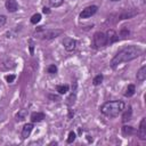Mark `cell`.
I'll list each match as a JSON object with an SVG mask.
<instances>
[{
	"label": "cell",
	"instance_id": "obj_14",
	"mask_svg": "<svg viewBox=\"0 0 146 146\" xmlns=\"http://www.w3.org/2000/svg\"><path fill=\"white\" fill-rule=\"evenodd\" d=\"M44 119V114L41 112H34L31 114V120L32 122H40Z\"/></svg>",
	"mask_w": 146,
	"mask_h": 146
},
{
	"label": "cell",
	"instance_id": "obj_12",
	"mask_svg": "<svg viewBox=\"0 0 146 146\" xmlns=\"http://www.w3.org/2000/svg\"><path fill=\"white\" fill-rule=\"evenodd\" d=\"M27 114H29V111H27V110H25V108L19 110V111L16 113L15 119H16V121H24V120L26 119Z\"/></svg>",
	"mask_w": 146,
	"mask_h": 146
},
{
	"label": "cell",
	"instance_id": "obj_1",
	"mask_svg": "<svg viewBox=\"0 0 146 146\" xmlns=\"http://www.w3.org/2000/svg\"><path fill=\"white\" fill-rule=\"evenodd\" d=\"M141 52H143V49L138 46L131 44V46L124 47L121 50H119L116 52V55L112 58L111 66L115 68L116 66H119L122 63H125V62H129V60H132V59L137 58L138 56L141 55Z\"/></svg>",
	"mask_w": 146,
	"mask_h": 146
},
{
	"label": "cell",
	"instance_id": "obj_4",
	"mask_svg": "<svg viewBox=\"0 0 146 146\" xmlns=\"http://www.w3.org/2000/svg\"><path fill=\"white\" fill-rule=\"evenodd\" d=\"M107 44V35L103 32H96L92 36V47L95 49L104 48Z\"/></svg>",
	"mask_w": 146,
	"mask_h": 146
},
{
	"label": "cell",
	"instance_id": "obj_16",
	"mask_svg": "<svg viewBox=\"0 0 146 146\" xmlns=\"http://www.w3.org/2000/svg\"><path fill=\"white\" fill-rule=\"evenodd\" d=\"M131 114H132V111H131V106H128V110L124 111L123 115H122V122L125 123L127 121H129L131 119Z\"/></svg>",
	"mask_w": 146,
	"mask_h": 146
},
{
	"label": "cell",
	"instance_id": "obj_28",
	"mask_svg": "<svg viewBox=\"0 0 146 146\" xmlns=\"http://www.w3.org/2000/svg\"><path fill=\"white\" fill-rule=\"evenodd\" d=\"M49 98L54 99V102H55V99H56V102H58V100H59V97H58V96H52V95H50V96H49Z\"/></svg>",
	"mask_w": 146,
	"mask_h": 146
},
{
	"label": "cell",
	"instance_id": "obj_9",
	"mask_svg": "<svg viewBox=\"0 0 146 146\" xmlns=\"http://www.w3.org/2000/svg\"><path fill=\"white\" fill-rule=\"evenodd\" d=\"M32 130H33V123H26L23 127V129H22V133H21L22 135V138L23 139H26L31 135Z\"/></svg>",
	"mask_w": 146,
	"mask_h": 146
},
{
	"label": "cell",
	"instance_id": "obj_13",
	"mask_svg": "<svg viewBox=\"0 0 146 146\" xmlns=\"http://www.w3.org/2000/svg\"><path fill=\"white\" fill-rule=\"evenodd\" d=\"M135 15H137V11H136V10H133V9H128V10H124V11L120 15V19L131 18V17H133Z\"/></svg>",
	"mask_w": 146,
	"mask_h": 146
},
{
	"label": "cell",
	"instance_id": "obj_15",
	"mask_svg": "<svg viewBox=\"0 0 146 146\" xmlns=\"http://www.w3.org/2000/svg\"><path fill=\"white\" fill-rule=\"evenodd\" d=\"M106 35H107V43H113L119 40V36L114 31H108V33Z\"/></svg>",
	"mask_w": 146,
	"mask_h": 146
},
{
	"label": "cell",
	"instance_id": "obj_27",
	"mask_svg": "<svg viewBox=\"0 0 146 146\" xmlns=\"http://www.w3.org/2000/svg\"><path fill=\"white\" fill-rule=\"evenodd\" d=\"M6 21H7L6 19V16L5 15H0V27L6 24Z\"/></svg>",
	"mask_w": 146,
	"mask_h": 146
},
{
	"label": "cell",
	"instance_id": "obj_11",
	"mask_svg": "<svg viewBox=\"0 0 146 146\" xmlns=\"http://www.w3.org/2000/svg\"><path fill=\"white\" fill-rule=\"evenodd\" d=\"M6 8H7L8 11L14 13V11L17 10L18 5H17V2H16L15 0H7V1H6Z\"/></svg>",
	"mask_w": 146,
	"mask_h": 146
},
{
	"label": "cell",
	"instance_id": "obj_18",
	"mask_svg": "<svg viewBox=\"0 0 146 146\" xmlns=\"http://www.w3.org/2000/svg\"><path fill=\"white\" fill-rule=\"evenodd\" d=\"M56 90L58 91V94L64 95V94H66L68 91V86L67 84H59V86L56 87Z\"/></svg>",
	"mask_w": 146,
	"mask_h": 146
},
{
	"label": "cell",
	"instance_id": "obj_25",
	"mask_svg": "<svg viewBox=\"0 0 146 146\" xmlns=\"http://www.w3.org/2000/svg\"><path fill=\"white\" fill-rule=\"evenodd\" d=\"M48 73H50V74H55V73H57V66H56L55 64L49 65V66H48Z\"/></svg>",
	"mask_w": 146,
	"mask_h": 146
},
{
	"label": "cell",
	"instance_id": "obj_3",
	"mask_svg": "<svg viewBox=\"0 0 146 146\" xmlns=\"http://www.w3.org/2000/svg\"><path fill=\"white\" fill-rule=\"evenodd\" d=\"M63 33L62 30H46L43 27L39 29L38 31H35L34 36L39 38V39H46V40H50V39H55L57 36H59Z\"/></svg>",
	"mask_w": 146,
	"mask_h": 146
},
{
	"label": "cell",
	"instance_id": "obj_7",
	"mask_svg": "<svg viewBox=\"0 0 146 146\" xmlns=\"http://www.w3.org/2000/svg\"><path fill=\"white\" fill-rule=\"evenodd\" d=\"M15 66H16V64H15V62H14L13 59L6 58V59L0 60V70H3V71H6V70H11V68H14Z\"/></svg>",
	"mask_w": 146,
	"mask_h": 146
},
{
	"label": "cell",
	"instance_id": "obj_17",
	"mask_svg": "<svg viewBox=\"0 0 146 146\" xmlns=\"http://www.w3.org/2000/svg\"><path fill=\"white\" fill-rule=\"evenodd\" d=\"M135 91H136V88L133 84H129L128 88L125 89V92H124V96L125 97H131L135 95Z\"/></svg>",
	"mask_w": 146,
	"mask_h": 146
},
{
	"label": "cell",
	"instance_id": "obj_29",
	"mask_svg": "<svg viewBox=\"0 0 146 146\" xmlns=\"http://www.w3.org/2000/svg\"><path fill=\"white\" fill-rule=\"evenodd\" d=\"M42 11H43L44 14H49V13H50V10H49V8H47V7H43V9H42Z\"/></svg>",
	"mask_w": 146,
	"mask_h": 146
},
{
	"label": "cell",
	"instance_id": "obj_8",
	"mask_svg": "<svg viewBox=\"0 0 146 146\" xmlns=\"http://www.w3.org/2000/svg\"><path fill=\"white\" fill-rule=\"evenodd\" d=\"M138 137L141 140H146V119L143 117L139 124V129H138Z\"/></svg>",
	"mask_w": 146,
	"mask_h": 146
},
{
	"label": "cell",
	"instance_id": "obj_6",
	"mask_svg": "<svg viewBox=\"0 0 146 146\" xmlns=\"http://www.w3.org/2000/svg\"><path fill=\"white\" fill-rule=\"evenodd\" d=\"M63 44H64V48L67 50V51H73L76 47V41L72 38H65L63 40Z\"/></svg>",
	"mask_w": 146,
	"mask_h": 146
},
{
	"label": "cell",
	"instance_id": "obj_30",
	"mask_svg": "<svg viewBox=\"0 0 146 146\" xmlns=\"http://www.w3.org/2000/svg\"><path fill=\"white\" fill-rule=\"evenodd\" d=\"M30 51H31V54H33V43L31 42V44H30Z\"/></svg>",
	"mask_w": 146,
	"mask_h": 146
},
{
	"label": "cell",
	"instance_id": "obj_2",
	"mask_svg": "<svg viewBox=\"0 0 146 146\" xmlns=\"http://www.w3.org/2000/svg\"><path fill=\"white\" fill-rule=\"evenodd\" d=\"M125 105L122 100H112V102H106L100 106V112L110 117H115L117 116L121 112H123Z\"/></svg>",
	"mask_w": 146,
	"mask_h": 146
},
{
	"label": "cell",
	"instance_id": "obj_23",
	"mask_svg": "<svg viewBox=\"0 0 146 146\" xmlns=\"http://www.w3.org/2000/svg\"><path fill=\"white\" fill-rule=\"evenodd\" d=\"M64 0H49V3L51 7H59L63 3Z\"/></svg>",
	"mask_w": 146,
	"mask_h": 146
},
{
	"label": "cell",
	"instance_id": "obj_21",
	"mask_svg": "<svg viewBox=\"0 0 146 146\" xmlns=\"http://www.w3.org/2000/svg\"><path fill=\"white\" fill-rule=\"evenodd\" d=\"M41 21V15L40 14H34L32 17H31V23L32 24H36Z\"/></svg>",
	"mask_w": 146,
	"mask_h": 146
},
{
	"label": "cell",
	"instance_id": "obj_5",
	"mask_svg": "<svg viewBox=\"0 0 146 146\" xmlns=\"http://www.w3.org/2000/svg\"><path fill=\"white\" fill-rule=\"evenodd\" d=\"M97 9H98V7L95 6V5L84 8V9L80 13V18H89V17H91V16L97 11Z\"/></svg>",
	"mask_w": 146,
	"mask_h": 146
},
{
	"label": "cell",
	"instance_id": "obj_20",
	"mask_svg": "<svg viewBox=\"0 0 146 146\" xmlns=\"http://www.w3.org/2000/svg\"><path fill=\"white\" fill-rule=\"evenodd\" d=\"M102 82H103V75H102V74L96 75V76L94 78V80H92V83H94L95 86H98V84H100Z\"/></svg>",
	"mask_w": 146,
	"mask_h": 146
},
{
	"label": "cell",
	"instance_id": "obj_10",
	"mask_svg": "<svg viewBox=\"0 0 146 146\" xmlns=\"http://www.w3.org/2000/svg\"><path fill=\"white\" fill-rule=\"evenodd\" d=\"M136 78H137V81H139V82L145 81V79H146V66H145V65L141 66V67L138 70Z\"/></svg>",
	"mask_w": 146,
	"mask_h": 146
},
{
	"label": "cell",
	"instance_id": "obj_24",
	"mask_svg": "<svg viewBox=\"0 0 146 146\" xmlns=\"http://www.w3.org/2000/svg\"><path fill=\"white\" fill-rule=\"evenodd\" d=\"M75 137H76V135H75V132H73V131H71V132L68 133V137H67V143H68V144H71V143H73V141L75 140Z\"/></svg>",
	"mask_w": 146,
	"mask_h": 146
},
{
	"label": "cell",
	"instance_id": "obj_22",
	"mask_svg": "<svg viewBox=\"0 0 146 146\" xmlns=\"http://www.w3.org/2000/svg\"><path fill=\"white\" fill-rule=\"evenodd\" d=\"M75 99H76V96H75V94H72L68 98H67V102H66V104L68 105V106H72L74 103H75Z\"/></svg>",
	"mask_w": 146,
	"mask_h": 146
},
{
	"label": "cell",
	"instance_id": "obj_19",
	"mask_svg": "<svg viewBox=\"0 0 146 146\" xmlns=\"http://www.w3.org/2000/svg\"><path fill=\"white\" fill-rule=\"evenodd\" d=\"M122 133H123L124 136L132 135V133H133V128L130 127V125H123V127H122Z\"/></svg>",
	"mask_w": 146,
	"mask_h": 146
},
{
	"label": "cell",
	"instance_id": "obj_26",
	"mask_svg": "<svg viewBox=\"0 0 146 146\" xmlns=\"http://www.w3.org/2000/svg\"><path fill=\"white\" fill-rule=\"evenodd\" d=\"M6 81L8 82V83H11V82H14V80L16 79V76L14 75V74H9V75H6Z\"/></svg>",
	"mask_w": 146,
	"mask_h": 146
}]
</instances>
